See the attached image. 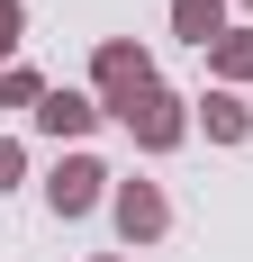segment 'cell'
Returning <instances> with one entry per match:
<instances>
[{
	"instance_id": "cell-1",
	"label": "cell",
	"mask_w": 253,
	"mask_h": 262,
	"mask_svg": "<svg viewBox=\"0 0 253 262\" xmlns=\"http://www.w3.org/2000/svg\"><path fill=\"white\" fill-rule=\"evenodd\" d=\"M109 118H118V127L136 136V145H145V154H172L181 136H190V100H172L163 81H154V91H136L126 108H109Z\"/></svg>"
},
{
	"instance_id": "cell-2",
	"label": "cell",
	"mask_w": 253,
	"mask_h": 262,
	"mask_svg": "<svg viewBox=\"0 0 253 262\" xmlns=\"http://www.w3.org/2000/svg\"><path fill=\"white\" fill-rule=\"evenodd\" d=\"M91 81H100V108H126L136 91H154V54L136 46V36H100V54H91Z\"/></svg>"
},
{
	"instance_id": "cell-3",
	"label": "cell",
	"mask_w": 253,
	"mask_h": 262,
	"mask_svg": "<svg viewBox=\"0 0 253 262\" xmlns=\"http://www.w3.org/2000/svg\"><path fill=\"white\" fill-rule=\"evenodd\" d=\"M100 199H109V172H100L91 154H64V163L46 172V208H54V217H91Z\"/></svg>"
},
{
	"instance_id": "cell-4",
	"label": "cell",
	"mask_w": 253,
	"mask_h": 262,
	"mask_svg": "<svg viewBox=\"0 0 253 262\" xmlns=\"http://www.w3.org/2000/svg\"><path fill=\"white\" fill-rule=\"evenodd\" d=\"M109 217H118L126 244H154L163 226H172V199H163L154 181H118V190H109Z\"/></svg>"
},
{
	"instance_id": "cell-5",
	"label": "cell",
	"mask_w": 253,
	"mask_h": 262,
	"mask_svg": "<svg viewBox=\"0 0 253 262\" xmlns=\"http://www.w3.org/2000/svg\"><path fill=\"white\" fill-rule=\"evenodd\" d=\"M100 118H109V108H100V100H81V91H46V108H36V127H46L54 145H64V136H91Z\"/></svg>"
},
{
	"instance_id": "cell-6",
	"label": "cell",
	"mask_w": 253,
	"mask_h": 262,
	"mask_svg": "<svg viewBox=\"0 0 253 262\" xmlns=\"http://www.w3.org/2000/svg\"><path fill=\"white\" fill-rule=\"evenodd\" d=\"M190 108H199V127L217 136V145H244L253 136V108L235 100V91H208V100H190Z\"/></svg>"
},
{
	"instance_id": "cell-7",
	"label": "cell",
	"mask_w": 253,
	"mask_h": 262,
	"mask_svg": "<svg viewBox=\"0 0 253 262\" xmlns=\"http://www.w3.org/2000/svg\"><path fill=\"white\" fill-rule=\"evenodd\" d=\"M172 36H190V46H217L226 36V0H172Z\"/></svg>"
},
{
	"instance_id": "cell-8",
	"label": "cell",
	"mask_w": 253,
	"mask_h": 262,
	"mask_svg": "<svg viewBox=\"0 0 253 262\" xmlns=\"http://www.w3.org/2000/svg\"><path fill=\"white\" fill-rule=\"evenodd\" d=\"M208 73L217 81H253V27H226V36L208 46Z\"/></svg>"
},
{
	"instance_id": "cell-9",
	"label": "cell",
	"mask_w": 253,
	"mask_h": 262,
	"mask_svg": "<svg viewBox=\"0 0 253 262\" xmlns=\"http://www.w3.org/2000/svg\"><path fill=\"white\" fill-rule=\"evenodd\" d=\"M0 108H27V118H36V108H46V81L27 73V63H9V73H0Z\"/></svg>"
},
{
	"instance_id": "cell-10",
	"label": "cell",
	"mask_w": 253,
	"mask_h": 262,
	"mask_svg": "<svg viewBox=\"0 0 253 262\" xmlns=\"http://www.w3.org/2000/svg\"><path fill=\"white\" fill-rule=\"evenodd\" d=\"M18 36H27V9H18V0H0V73H9V54H18Z\"/></svg>"
},
{
	"instance_id": "cell-11",
	"label": "cell",
	"mask_w": 253,
	"mask_h": 262,
	"mask_svg": "<svg viewBox=\"0 0 253 262\" xmlns=\"http://www.w3.org/2000/svg\"><path fill=\"white\" fill-rule=\"evenodd\" d=\"M18 172H27V154H18V136H0V190H18Z\"/></svg>"
},
{
	"instance_id": "cell-12",
	"label": "cell",
	"mask_w": 253,
	"mask_h": 262,
	"mask_svg": "<svg viewBox=\"0 0 253 262\" xmlns=\"http://www.w3.org/2000/svg\"><path fill=\"white\" fill-rule=\"evenodd\" d=\"M100 262H126V253H100Z\"/></svg>"
},
{
	"instance_id": "cell-13",
	"label": "cell",
	"mask_w": 253,
	"mask_h": 262,
	"mask_svg": "<svg viewBox=\"0 0 253 262\" xmlns=\"http://www.w3.org/2000/svg\"><path fill=\"white\" fill-rule=\"evenodd\" d=\"M244 9H253V0H244Z\"/></svg>"
}]
</instances>
